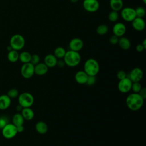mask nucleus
Returning <instances> with one entry per match:
<instances>
[{
  "instance_id": "f257e3e1",
  "label": "nucleus",
  "mask_w": 146,
  "mask_h": 146,
  "mask_svg": "<svg viewBox=\"0 0 146 146\" xmlns=\"http://www.w3.org/2000/svg\"><path fill=\"white\" fill-rule=\"evenodd\" d=\"M144 99L138 93L129 94L125 99L127 107L132 111H137L141 108Z\"/></svg>"
},
{
  "instance_id": "f03ea898",
  "label": "nucleus",
  "mask_w": 146,
  "mask_h": 146,
  "mask_svg": "<svg viewBox=\"0 0 146 146\" xmlns=\"http://www.w3.org/2000/svg\"><path fill=\"white\" fill-rule=\"evenodd\" d=\"M63 59L66 66L70 67H74L80 63L81 56L79 52L70 50L66 51Z\"/></svg>"
},
{
  "instance_id": "7ed1b4c3",
  "label": "nucleus",
  "mask_w": 146,
  "mask_h": 146,
  "mask_svg": "<svg viewBox=\"0 0 146 146\" xmlns=\"http://www.w3.org/2000/svg\"><path fill=\"white\" fill-rule=\"evenodd\" d=\"M100 66L98 62L94 58L87 59L83 65V71L89 76H96L99 72Z\"/></svg>"
},
{
  "instance_id": "20e7f679",
  "label": "nucleus",
  "mask_w": 146,
  "mask_h": 146,
  "mask_svg": "<svg viewBox=\"0 0 146 146\" xmlns=\"http://www.w3.org/2000/svg\"><path fill=\"white\" fill-rule=\"evenodd\" d=\"M18 98V104L23 108L30 107L33 106L34 102L33 95L28 92H24L19 94Z\"/></svg>"
},
{
  "instance_id": "39448f33",
  "label": "nucleus",
  "mask_w": 146,
  "mask_h": 146,
  "mask_svg": "<svg viewBox=\"0 0 146 146\" xmlns=\"http://www.w3.org/2000/svg\"><path fill=\"white\" fill-rule=\"evenodd\" d=\"M25 44V40L23 36L20 34H15L11 36L10 40V46L13 50L19 51L22 50Z\"/></svg>"
},
{
  "instance_id": "423d86ee",
  "label": "nucleus",
  "mask_w": 146,
  "mask_h": 146,
  "mask_svg": "<svg viewBox=\"0 0 146 146\" xmlns=\"http://www.w3.org/2000/svg\"><path fill=\"white\" fill-rule=\"evenodd\" d=\"M17 133L18 132L17 127L15 126L13 123L7 124L2 129V136L7 139H10L14 137Z\"/></svg>"
},
{
  "instance_id": "0eeeda50",
  "label": "nucleus",
  "mask_w": 146,
  "mask_h": 146,
  "mask_svg": "<svg viewBox=\"0 0 146 146\" xmlns=\"http://www.w3.org/2000/svg\"><path fill=\"white\" fill-rule=\"evenodd\" d=\"M121 17L123 20L127 22H132L136 17L135 9L131 7H123L121 10Z\"/></svg>"
},
{
  "instance_id": "6e6552de",
  "label": "nucleus",
  "mask_w": 146,
  "mask_h": 146,
  "mask_svg": "<svg viewBox=\"0 0 146 146\" xmlns=\"http://www.w3.org/2000/svg\"><path fill=\"white\" fill-rule=\"evenodd\" d=\"M21 74L25 79L31 78L34 74V66L30 62L23 63L21 68Z\"/></svg>"
},
{
  "instance_id": "1a4fd4ad",
  "label": "nucleus",
  "mask_w": 146,
  "mask_h": 146,
  "mask_svg": "<svg viewBox=\"0 0 146 146\" xmlns=\"http://www.w3.org/2000/svg\"><path fill=\"white\" fill-rule=\"evenodd\" d=\"M132 82L128 78L120 80L117 84L118 90L123 94L128 93L131 90Z\"/></svg>"
},
{
  "instance_id": "9d476101",
  "label": "nucleus",
  "mask_w": 146,
  "mask_h": 146,
  "mask_svg": "<svg viewBox=\"0 0 146 146\" xmlns=\"http://www.w3.org/2000/svg\"><path fill=\"white\" fill-rule=\"evenodd\" d=\"M83 1V7L86 11L89 13H94L98 10L100 5L98 0Z\"/></svg>"
},
{
  "instance_id": "9b49d317",
  "label": "nucleus",
  "mask_w": 146,
  "mask_h": 146,
  "mask_svg": "<svg viewBox=\"0 0 146 146\" xmlns=\"http://www.w3.org/2000/svg\"><path fill=\"white\" fill-rule=\"evenodd\" d=\"M143 75V70L139 67H135L129 72L127 77L132 82H140L142 80Z\"/></svg>"
},
{
  "instance_id": "f8f14e48",
  "label": "nucleus",
  "mask_w": 146,
  "mask_h": 146,
  "mask_svg": "<svg viewBox=\"0 0 146 146\" xmlns=\"http://www.w3.org/2000/svg\"><path fill=\"white\" fill-rule=\"evenodd\" d=\"M83 41L79 38H74L72 39L68 43L70 50L76 52H79L83 48Z\"/></svg>"
},
{
  "instance_id": "ddd939ff",
  "label": "nucleus",
  "mask_w": 146,
  "mask_h": 146,
  "mask_svg": "<svg viewBox=\"0 0 146 146\" xmlns=\"http://www.w3.org/2000/svg\"><path fill=\"white\" fill-rule=\"evenodd\" d=\"M126 32V26L122 22L116 23L112 27V33L113 35L120 38L125 34Z\"/></svg>"
},
{
  "instance_id": "4468645a",
  "label": "nucleus",
  "mask_w": 146,
  "mask_h": 146,
  "mask_svg": "<svg viewBox=\"0 0 146 146\" xmlns=\"http://www.w3.org/2000/svg\"><path fill=\"white\" fill-rule=\"evenodd\" d=\"M131 22L132 27L136 31H142L145 27V22L143 18L136 17Z\"/></svg>"
},
{
  "instance_id": "2eb2a0df",
  "label": "nucleus",
  "mask_w": 146,
  "mask_h": 146,
  "mask_svg": "<svg viewBox=\"0 0 146 146\" xmlns=\"http://www.w3.org/2000/svg\"><path fill=\"white\" fill-rule=\"evenodd\" d=\"M48 68L43 62H39L34 66V74L38 76H43L47 73Z\"/></svg>"
},
{
  "instance_id": "dca6fc26",
  "label": "nucleus",
  "mask_w": 146,
  "mask_h": 146,
  "mask_svg": "<svg viewBox=\"0 0 146 146\" xmlns=\"http://www.w3.org/2000/svg\"><path fill=\"white\" fill-rule=\"evenodd\" d=\"M58 59L55 56L54 54H48L46 55L44 58V63L48 68H53L56 66Z\"/></svg>"
},
{
  "instance_id": "f3484780",
  "label": "nucleus",
  "mask_w": 146,
  "mask_h": 146,
  "mask_svg": "<svg viewBox=\"0 0 146 146\" xmlns=\"http://www.w3.org/2000/svg\"><path fill=\"white\" fill-rule=\"evenodd\" d=\"M87 77L88 75L83 70H79L77 71L74 76L75 82L79 84H86Z\"/></svg>"
},
{
  "instance_id": "a211bd4d",
  "label": "nucleus",
  "mask_w": 146,
  "mask_h": 146,
  "mask_svg": "<svg viewBox=\"0 0 146 146\" xmlns=\"http://www.w3.org/2000/svg\"><path fill=\"white\" fill-rule=\"evenodd\" d=\"M11 103V99L6 95L0 96V110H5L7 109Z\"/></svg>"
},
{
  "instance_id": "6ab92c4d",
  "label": "nucleus",
  "mask_w": 146,
  "mask_h": 146,
  "mask_svg": "<svg viewBox=\"0 0 146 146\" xmlns=\"http://www.w3.org/2000/svg\"><path fill=\"white\" fill-rule=\"evenodd\" d=\"M35 128L36 131L41 135H43L45 134L47 132L48 129V127L47 124L43 121H38L35 125Z\"/></svg>"
},
{
  "instance_id": "aec40b11",
  "label": "nucleus",
  "mask_w": 146,
  "mask_h": 146,
  "mask_svg": "<svg viewBox=\"0 0 146 146\" xmlns=\"http://www.w3.org/2000/svg\"><path fill=\"white\" fill-rule=\"evenodd\" d=\"M21 113L22 115L23 119L26 120H31L34 117V111L30 107L23 108Z\"/></svg>"
},
{
  "instance_id": "412c9836",
  "label": "nucleus",
  "mask_w": 146,
  "mask_h": 146,
  "mask_svg": "<svg viewBox=\"0 0 146 146\" xmlns=\"http://www.w3.org/2000/svg\"><path fill=\"white\" fill-rule=\"evenodd\" d=\"M117 44H119V47L124 50H128V49L130 48L131 46V43L129 39H128L127 38L124 36L120 37L119 38V41Z\"/></svg>"
},
{
  "instance_id": "4be33fe9",
  "label": "nucleus",
  "mask_w": 146,
  "mask_h": 146,
  "mask_svg": "<svg viewBox=\"0 0 146 146\" xmlns=\"http://www.w3.org/2000/svg\"><path fill=\"white\" fill-rule=\"evenodd\" d=\"M110 6L112 10L119 11L123 8V0H110Z\"/></svg>"
},
{
  "instance_id": "5701e85b",
  "label": "nucleus",
  "mask_w": 146,
  "mask_h": 146,
  "mask_svg": "<svg viewBox=\"0 0 146 146\" xmlns=\"http://www.w3.org/2000/svg\"><path fill=\"white\" fill-rule=\"evenodd\" d=\"M25 119L21 113H17L12 117V123L16 127L23 125Z\"/></svg>"
},
{
  "instance_id": "b1692460",
  "label": "nucleus",
  "mask_w": 146,
  "mask_h": 146,
  "mask_svg": "<svg viewBox=\"0 0 146 146\" xmlns=\"http://www.w3.org/2000/svg\"><path fill=\"white\" fill-rule=\"evenodd\" d=\"M31 54L27 51H22L19 54V60L23 64L30 62Z\"/></svg>"
},
{
  "instance_id": "393cba45",
  "label": "nucleus",
  "mask_w": 146,
  "mask_h": 146,
  "mask_svg": "<svg viewBox=\"0 0 146 146\" xmlns=\"http://www.w3.org/2000/svg\"><path fill=\"white\" fill-rule=\"evenodd\" d=\"M7 59L11 63H15L19 60V53L18 51L11 50L7 54Z\"/></svg>"
},
{
  "instance_id": "a878e982",
  "label": "nucleus",
  "mask_w": 146,
  "mask_h": 146,
  "mask_svg": "<svg viewBox=\"0 0 146 146\" xmlns=\"http://www.w3.org/2000/svg\"><path fill=\"white\" fill-rule=\"evenodd\" d=\"M66 50L63 47L59 46L55 48L53 54L58 59H63L64 58L66 54Z\"/></svg>"
},
{
  "instance_id": "bb28decb",
  "label": "nucleus",
  "mask_w": 146,
  "mask_h": 146,
  "mask_svg": "<svg viewBox=\"0 0 146 146\" xmlns=\"http://www.w3.org/2000/svg\"><path fill=\"white\" fill-rule=\"evenodd\" d=\"M108 31V27L106 24H100L96 29V32L98 34L103 35L106 34Z\"/></svg>"
},
{
  "instance_id": "cd10ccee",
  "label": "nucleus",
  "mask_w": 146,
  "mask_h": 146,
  "mask_svg": "<svg viewBox=\"0 0 146 146\" xmlns=\"http://www.w3.org/2000/svg\"><path fill=\"white\" fill-rule=\"evenodd\" d=\"M119 18V14L118 13V11L112 10L108 14V18L109 21H110L112 22H116Z\"/></svg>"
},
{
  "instance_id": "c85d7f7f",
  "label": "nucleus",
  "mask_w": 146,
  "mask_h": 146,
  "mask_svg": "<svg viewBox=\"0 0 146 146\" xmlns=\"http://www.w3.org/2000/svg\"><path fill=\"white\" fill-rule=\"evenodd\" d=\"M135 10L136 17L143 18L145 16L146 11L144 7L142 6H138L136 9H135Z\"/></svg>"
},
{
  "instance_id": "c756f323",
  "label": "nucleus",
  "mask_w": 146,
  "mask_h": 146,
  "mask_svg": "<svg viewBox=\"0 0 146 146\" xmlns=\"http://www.w3.org/2000/svg\"><path fill=\"white\" fill-rule=\"evenodd\" d=\"M7 95L11 99L16 98L19 95V91L16 88H11L10 89L7 94Z\"/></svg>"
},
{
  "instance_id": "7c9ffc66",
  "label": "nucleus",
  "mask_w": 146,
  "mask_h": 146,
  "mask_svg": "<svg viewBox=\"0 0 146 146\" xmlns=\"http://www.w3.org/2000/svg\"><path fill=\"white\" fill-rule=\"evenodd\" d=\"M142 88L141 84L140 82H132L131 90L134 93H139Z\"/></svg>"
},
{
  "instance_id": "2f4dec72",
  "label": "nucleus",
  "mask_w": 146,
  "mask_h": 146,
  "mask_svg": "<svg viewBox=\"0 0 146 146\" xmlns=\"http://www.w3.org/2000/svg\"><path fill=\"white\" fill-rule=\"evenodd\" d=\"M40 62V56L39 55L36 54H34L31 55V59H30V63L33 64L34 66L38 64Z\"/></svg>"
},
{
  "instance_id": "473e14b6",
  "label": "nucleus",
  "mask_w": 146,
  "mask_h": 146,
  "mask_svg": "<svg viewBox=\"0 0 146 146\" xmlns=\"http://www.w3.org/2000/svg\"><path fill=\"white\" fill-rule=\"evenodd\" d=\"M96 81V76H89V75H88L86 84H87L88 86H92L95 83Z\"/></svg>"
},
{
  "instance_id": "72a5a7b5",
  "label": "nucleus",
  "mask_w": 146,
  "mask_h": 146,
  "mask_svg": "<svg viewBox=\"0 0 146 146\" xmlns=\"http://www.w3.org/2000/svg\"><path fill=\"white\" fill-rule=\"evenodd\" d=\"M9 123V119L5 116L0 117V129H2L7 124Z\"/></svg>"
},
{
  "instance_id": "f704fd0d",
  "label": "nucleus",
  "mask_w": 146,
  "mask_h": 146,
  "mask_svg": "<svg viewBox=\"0 0 146 146\" xmlns=\"http://www.w3.org/2000/svg\"><path fill=\"white\" fill-rule=\"evenodd\" d=\"M116 77L120 80L127 77V73L124 70H119L117 71L116 74Z\"/></svg>"
},
{
  "instance_id": "c9c22d12",
  "label": "nucleus",
  "mask_w": 146,
  "mask_h": 146,
  "mask_svg": "<svg viewBox=\"0 0 146 146\" xmlns=\"http://www.w3.org/2000/svg\"><path fill=\"white\" fill-rule=\"evenodd\" d=\"M119 38L117 37V36H116L115 35H112V36H110V38L109 39V42L112 45H116L118 43Z\"/></svg>"
},
{
  "instance_id": "e433bc0d",
  "label": "nucleus",
  "mask_w": 146,
  "mask_h": 146,
  "mask_svg": "<svg viewBox=\"0 0 146 146\" xmlns=\"http://www.w3.org/2000/svg\"><path fill=\"white\" fill-rule=\"evenodd\" d=\"M144 99L146 98V88L145 87H142L140 92L138 93Z\"/></svg>"
},
{
  "instance_id": "4c0bfd02",
  "label": "nucleus",
  "mask_w": 146,
  "mask_h": 146,
  "mask_svg": "<svg viewBox=\"0 0 146 146\" xmlns=\"http://www.w3.org/2000/svg\"><path fill=\"white\" fill-rule=\"evenodd\" d=\"M66 65L63 59H58L57 60V63H56V66H58L60 68H62L64 66Z\"/></svg>"
},
{
  "instance_id": "58836bf2",
  "label": "nucleus",
  "mask_w": 146,
  "mask_h": 146,
  "mask_svg": "<svg viewBox=\"0 0 146 146\" xmlns=\"http://www.w3.org/2000/svg\"><path fill=\"white\" fill-rule=\"evenodd\" d=\"M135 48H136V51H137V52H143L144 50H145V49L144 48V47L143 46V45L141 44V43L138 44L136 46Z\"/></svg>"
},
{
  "instance_id": "ea45409f",
  "label": "nucleus",
  "mask_w": 146,
  "mask_h": 146,
  "mask_svg": "<svg viewBox=\"0 0 146 146\" xmlns=\"http://www.w3.org/2000/svg\"><path fill=\"white\" fill-rule=\"evenodd\" d=\"M17 129L18 133H21L24 131V127L23 126V125L18 126V127H17Z\"/></svg>"
},
{
  "instance_id": "a19ab883",
  "label": "nucleus",
  "mask_w": 146,
  "mask_h": 146,
  "mask_svg": "<svg viewBox=\"0 0 146 146\" xmlns=\"http://www.w3.org/2000/svg\"><path fill=\"white\" fill-rule=\"evenodd\" d=\"M22 109H23V107L20 104H19L15 107V110L18 112H21Z\"/></svg>"
},
{
  "instance_id": "79ce46f5",
  "label": "nucleus",
  "mask_w": 146,
  "mask_h": 146,
  "mask_svg": "<svg viewBox=\"0 0 146 146\" xmlns=\"http://www.w3.org/2000/svg\"><path fill=\"white\" fill-rule=\"evenodd\" d=\"M141 44H142L143 46L144 47V48L146 49V39H144L143 40V41L142 43H141Z\"/></svg>"
},
{
  "instance_id": "37998d69",
  "label": "nucleus",
  "mask_w": 146,
  "mask_h": 146,
  "mask_svg": "<svg viewBox=\"0 0 146 146\" xmlns=\"http://www.w3.org/2000/svg\"><path fill=\"white\" fill-rule=\"evenodd\" d=\"M70 1L72 3H76L77 2H78L79 0H70Z\"/></svg>"
},
{
  "instance_id": "c03bdc74",
  "label": "nucleus",
  "mask_w": 146,
  "mask_h": 146,
  "mask_svg": "<svg viewBox=\"0 0 146 146\" xmlns=\"http://www.w3.org/2000/svg\"><path fill=\"white\" fill-rule=\"evenodd\" d=\"M142 1H143V2L144 4L146 3V0H142Z\"/></svg>"
}]
</instances>
